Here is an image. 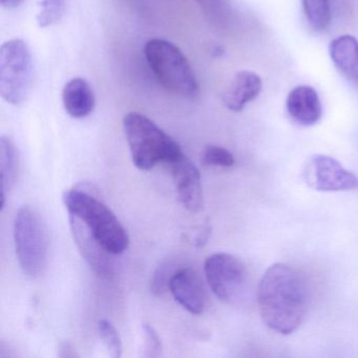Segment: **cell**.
<instances>
[{"label": "cell", "mask_w": 358, "mask_h": 358, "mask_svg": "<svg viewBox=\"0 0 358 358\" xmlns=\"http://www.w3.org/2000/svg\"><path fill=\"white\" fill-rule=\"evenodd\" d=\"M257 301L264 322L280 334H291L307 313L309 292L305 278L291 266L274 264L259 282Z\"/></svg>", "instance_id": "obj_1"}, {"label": "cell", "mask_w": 358, "mask_h": 358, "mask_svg": "<svg viewBox=\"0 0 358 358\" xmlns=\"http://www.w3.org/2000/svg\"><path fill=\"white\" fill-rule=\"evenodd\" d=\"M64 206L110 252L119 255L129 248L127 230L110 207L90 186L79 184L64 192Z\"/></svg>", "instance_id": "obj_2"}, {"label": "cell", "mask_w": 358, "mask_h": 358, "mask_svg": "<svg viewBox=\"0 0 358 358\" xmlns=\"http://www.w3.org/2000/svg\"><path fill=\"white\" fill-rule=\"evenodd\" d=\"M123 129L133 163L142 171H150L160 162L171 165L183 156L179 144L140 113L125 115Z\"/></svg>", "instance_id": "obj_3"}, {"label": "cell", "mask_w": 358, "mask_h": 358, "mask_svg": "<svg viewBox=\"0 0 358 358\" xmlns=\"http://www.w3.org/2000/svg\"><path fill=\"white\" fill-rule=\"evenodd\" d=\"M144 55L159 83L171 93L185 98L199 95V83L187 58L179 48L164 39H150Z\"/></svg>", "instance_id": "obj_4"}, {"label": "cell", "mask_w": 358, "mask_h": 358, "mask_svg": "<svg viewBox=\"0 0 358 358\" xmlns=\"http://www.w3.org/2000/svg\"><path fill=\"white\" fill-rule=\"evenodd\" d=\"M16 255L22 272L37 278L45 271L49 255V236L41 215L24 206L16 213L14 222Z\"/></svg>", "instance_id": "obj_5"}, {"label": "cell", "mask_w": 358, "mask_h": 358, "mask_svg": "<svg viewBox=\"0 0 358 358\" xmlns=\"http://www.w3.org/2000/svg\"><path fill=\"white\" fill-rule=\"evenodd\" d=\"M33 80L30 48L20 39H12L0 49V95L8 103L18 106L26 100Z\"/></svg>", "instance_id": "obj_6"}, {"label": "cell", "mask_w": 358, "mask_h": 358, "mask_svg": "<svg viewBox=\"0 0 358 358\" xmlns=\"http://www.w3.org/2000/svg\"><path fill=\"white\" fill-rule=\"evenodd\" d=\"M204 271L211 290L221 301L234 303L244 296L247 271L238 257L229 253H215L205 262Z\"/></svg>", "instance_id": "obj_7"}, {"label": "cell", "mask_w": 358, "mask_h": 358, "mask_svg": "<svg viewBox=\"0 0 358 358\" xmlns=\"http://www.w3.org/2000/svg\"><path fill=\"white\" fill-rule=\"evenodd\" d=\"M305 177L308 185L317 192L358 189V178L338 161L324 155H316L308 161Z\"/></svg>", "instance_id": "obj_8"}, {"label": "cell", "mask_w": 358, "mask_h": 358, "mask_svg": "<svg viewBox=\"0 0 358 358\" xmlns=\"http://www.w3.org/2000/svg\"><path fill=\"white\" fill-rule=\"evenodd\" d=\"M71 230L73 238L78 247L79 252L91 268L100 278H110L117 271L116 255L110 252L101 243L98 242L93 234L83 225L80 220L70 215Z\"/></svg>", "instance_id": "obj_9"}, {"label": "cell", "mask_w": 358, "mask_h": 358, "mask_svg": "<svg viewBox=\"0 0 358 358\" xmlns=\"http://www.w3.org/2000/svg\"><path fill=\"white\" fill-rule=\"evenodd\" d=\"M171 166L182 206L190 213H199L203 208V192L198 167L184 155Z\"/></svg>", "instance_id": "obj_10"}, {"label": "cell", "mask_w": 358, "mask_h": 358, "mask_svg": "<svg viewBox=\"0 0 358 358\" xmlns=\"http://www.w3.org/2000/svg\"><path fill=\"white\" fill-rule=\"evenodd\" d=\"M169 290L176 301L192 314H201L206 303L204 286L192 268H181L176 271L169 284Z\"/></svg>", "instance_id": "obj_11"}, {"label": "cell", "mask_w": 358, "mask_h": 358, "mask_svg": "<svg viewBox=\"0 0 358 358\" xmlns=\"http://www.w3.org/2000/svg\"><path fill=\"white\" fill-rule=\"evenodd\" d=\"M286 108L291 118L303 127H312L322 119V102L309 85L294 87L287 97Z\"/></svg>", "instance_id": "obj_12"}, {"label": "cell", "mask_w": 358, "mask_h": 358, "mask_svg": "<svg viewBox=\"0 0 358 358\" xmlns=\"http://www.w3.org/2000/svg\"><path fill=\"white\" fill-rule=\"evenodd\" d=\"M263 83L259 75L243 71L236 75L223 96V103L231 112L244 110L247 104L259 97Z\"/></svg>", "instance_id": "obj_13"}, {"label": "cell", "mask_w": 358, "mask_h": 358, "mask_svg": "<svg viewBox=\"0 0 358 358\" xmlns=\"http://www.w3.org/2000/svg\"><path fill=\"white\" fill-rule=\"evenodd\" d=\"M331 59L339 72L358 85V41L351 35H343L331 41Z\"/></svg>", "instance_id": "obj_14"}, {"label": "cell", "mask_w": 358, "mask_h": 358, "mask_svg": "<svg viewBox=\"0 0 358 358\" xmlns=\"http://www.w3.org/2000/svg\"><path fill=\"white\" fill-rule=\"evenodd\" d=\"M64 108L73 118H85L95 108L96 99L93 90L87 80L74 78L66 83L62 93Z\"/></svg>", "instance_id": "obj_15"}, {"label": "cell", "mask_w": 358, "mask_h": 358, "mask_svg": "<svg viewBox=\"0 0 358 358\" xmlns=\"http://www.w3.org/2000/svg\"><path fill=\"white\" fill-rule=\"evenodd\" d=\"M18 152L13 140L7 136L0 138V182L1 209L5 208L7 196L15 185L18 175Z\"/></svg>", "instance_id": "obj_16"}, {"label": "cell", "mask_w": 358, "mask_h": 358, "mask_svg": "<svg viewBox=\"0 0 358 358\" xmlns=\"http://www.w3.org/2000/svg\"><path fill=\"white\" fill-rule=\"evenodd\" d=\"M201 11L209 22L217 28H226L231 22L232 7L230 0H196Z\"/></svg>", "instance_id": "obj_17"}, {"label": "cell", "mask_w": 358, "mask_h": 358, "mask_svg": "<svg viewBox=\"0 0 358 358\" xmlns=\"http://www.w3.org/2000/svg\"><path fill=\"white\" fill-rule=\"evenodd\" d=\"M303 12L310 27L316 32H322L331 22L329 0H303Z\"/></svg>", "instance_id": "obj_18"}, {"label": "cell", "mask_w": 358, "mask_h": 358, "mask_svg": "<svg viewBox=\"0 0 358 358\" xmlns=\"http://www.w3.org/2000/svg\"><path fill=\"white\" fill-rule=\"evenodd\" d=\"M66 12V0H41L37 22L41 28L54 26L60 22Z\"/></svg>", "instance_id": "obj_19"}, {"label": "cell", "mask_w": 358, "mask_h": 358, "mask_svg": "<svg viewBox=\"0 0 358 358\" xmlns=\"http://www.w3.org/2000/svg\"><path fill=\"white\" fill-rule=\"evenodd\" d=\"M100 338L110 357L119 358L122 356V341L114 324L108 320H101L98 324Z\"/></svg>", "instance_id": "obj_20"}, {"label": "cell", "mask_w": 358, "mask_h": 358, "mask_svg": "<svg viewBox=\"0 0 358 358\" xmlns=\"http://www.w3.org/2000/svg\"><path fill=\"white\" fill-rule=\"evenodd\" d=\"M178 269L179 268L177 267V265L171 262H166V263L159 266L150 280V291L155 295H161L166 292L169 289L171 278Z\"/></svg>", "instance_id": "obj_21"}, {"label": "cell", "mask_w": 358, "mask_h": 358, "mask_svg": "<svg viewBox=\"0 0 358 358\" xmlns=\"http://www.w3.org/2000/svg\"><path fill=\"white\" fill-rule=\"evenodd\" d=\"M203 162L210 166L231 167L234 158L231 152L221 146L208 145L203 152Z\"/></svg>", "instance_id": "obj_22"}, {"label": "cell", "mask_w": 358, "mask_h": 358, "mask_svg": "<svg viewBox=\"0 0 358 358\" xmlns=\"http://www.w3.org/2000/svg\"><path fill=\"white\" fill-rule=\"evenodd\" d=\"M144 338V357H159L162 354V343L160 337L150 324H142Z\"/></svg>", "instance_id": "obj_23"}, {"label": "cell", "mask_w": 358, "mask_h": 358, "mask_svg": "<svg viewBox=\"0 0 358 358\" xmlns=\"http://www.w3.org/2000/svg\"><path fill=\"white\" fill-rule=\"evenodd\" d=\"M211 234V227L209 225H204L200 230H199L198 234L194 238V245L196 247H202L206 244L208 241L209 236Z\"/></svg>", "instance_id": "obj_24"}, {"label": "cell", "mask_w": 358, "mask_h": 358, "mask_svg": "<svg viewBox=\"0 0 358 358\" xmlns=\"http://www.w3.org/2000/svg\"><path fill=\"white\" fill-rule=\"evenodd\" d=\"M24 0H0V3L3 8L7 9H13V8L18 7Z\"/></svg>", "instance_id": "obj_25"}]
</instances>
